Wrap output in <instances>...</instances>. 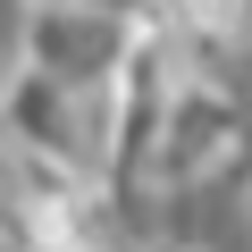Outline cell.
Returning a JSON list of instances; mask_svg holds the SVG:
<instances>
[{
    "label": "cell",
    "mask_w": 252,
    "mask_h": 252,
    "mask_svg": "<svg viewBox=\"0 0 252 252\" xmlns=\"http://www.w3.org/2000/svg\"><path fill=\"white\" fill-rule=\"evenodd\" d=\"M143 26L126 17H101V9H67V0H26V26H17V67H42L59 84H118L126 59H135Z\"/></svg>",
    "instance_id": "6da1fadb"
}]
</instances>
